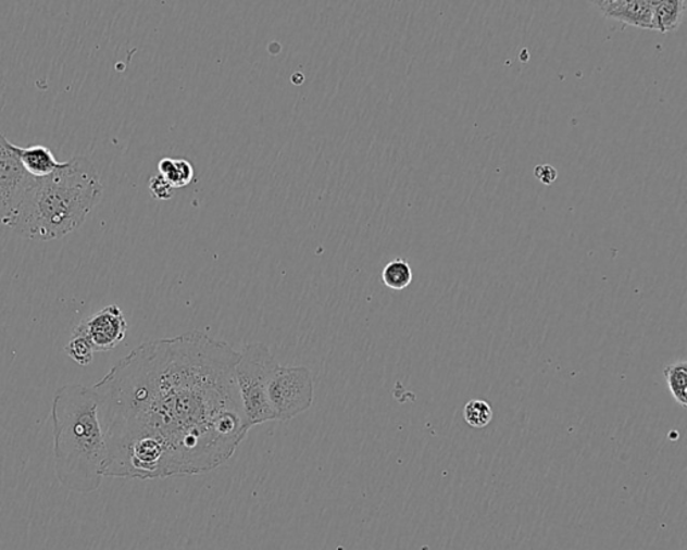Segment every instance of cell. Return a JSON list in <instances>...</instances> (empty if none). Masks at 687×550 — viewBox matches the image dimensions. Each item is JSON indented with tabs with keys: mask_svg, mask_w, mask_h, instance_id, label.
I'll return each mask as SVG.
<instances>
[{
	"mask_svg": "<svg viewBox=\"0 0 687 550\" xmlns=\"http://www.w3.org/2000/svg\"><path fill=\"white\" fill-rule=\"evenodd\" d=\"M239 352L202 330L141 343L93 387L107 443L104 477L165 479L214 472L250 424Z\"/></svg>",
	"mask_w": 687,
	"mask_h": 550,
	"instance_id": "cell-1",
	"label": "cell"
},
{
	"mask_svg": "<svg viewBox=\"0 0 687 550\" xmlns=\"http://www.w3.org/2000/svg\"><path fill=\"white\" fill-rule=\"evenodd\" d=\"M102 183L88 158L74 157L46 177H34L13 230L28 239L54 240L77 230L99 204Z\"/></svg>",
	"mask_w": 687,
	"mask_h": 550,
	"instance_id": "cell-2",
	"label": "cell"
},
{
	"mask_svg": "<svg viewBox=\"0 0 687 550\" xmlns=\"http://www.w3.org/2000/svg\"><path fill=\"white\" fill-rule=\"evenodd\" d=\"M55 477L65 489L88 495L104 478L107 443L93 388L67 384L51 407Z\"/></svg>",
	"mask_w": 687,
	"mask_h": 550,
	"instance_id": "cell-3",
	"label": "cell"
},
{
	"mask_svg": "<svg viewBox=\"0 0 687 550\" xmlns=\"http://www.w3.org/2000/svg\"><path fill=\"white\" fill-rule=\"evenodd\" d=\"M278 365L266 343H246L239 352L236 379L240 402L250 427L276 421L268 404L267 387Z\"/></svg>",
	"mask_w": 687,
	"mask_h": 550,
	"instance_id": "cell-4",
	"label": "cell"
},
{
	"mask_svg": "<svg viewBox=\"0 0 687 550\" xmlns=\"http://www.w3.org/2000/svg\"><path fill=\"white\" fill-rule=\"evenodd\" d=\"M268 404L276 421L285 422L311 409L314 380L307 366L278 365L267 387Z\"/></svg>",
	"mask_w": 687,
	"mask_h": 550,
	"instance_id": "cell-5",
	"label": "cell"
},
{
	"mask_svg": "<svg viewBox=\"0 0 687 550\" xmlns=\"http://www.w3.org/2000/svg\"><path fill=\"white\" fill-rule=\"evenodd\" d=\"M33 179L16 157L14 145L0 134V225L13 227Z\"/></svg>",
	"mask_w": 687,
	"mask_h": 550,
	"instance_id": "cell-6",
	"label": "cell"
},
{
	"mask_svg": "<svg viewBox=\"0 0 687 550\" xmlns=\"http://www.w3.org/2000/svg\"><path fill=\"white\" fill-rule=\"evenodd\" d=\"M128 323L122 309L109 305L79 323L73 335L84 336L95 352H109L127 336Z\"/></svg>",
	"mask_w": 687,
	"mask_h": 550,
	"instance_id": "cell-7",
	"label": "cell"
},
{
	"mask_svg": "<svg viewBox=\"0 0 687 550\" xmlns=\"http://www.w3.org/2000/svg\"><path fill=\"white\" fill-rule=\"evenodd\" d=\"M591 3L607 18L652 30V0H598Z\"/></svg>",
	"mask_w": 687,
	"mask_h": 550,
	"instance_id": "cell-8",
	"label": "cell"
},
{
	"mask_svg": "<svg viewBox=\"0 0 687 550\" xmlns=\"http://www.w3.org/2000/svg\"><path fill=\"white\" fill-rule=\"evenodd\" d=\"M14 151L23 168L33 177H46L54 174L62 164L57 162L53 152L48 147L33 146L25 148L14 146Z\"/></svg>",
	"mask_w": 687,
	"mask_h": 550,
	"instance_id": "cell-9",
	"label": "cell"
},
{
	"mask_svg": "<svg viewBox=\"0 0 687 550\" xmlns=\"http://www.w3.org/2000/svg\"><path fill=\"white\" fill-rule=\"evenodd\" d=\"M685 11V0H652V30L662 34L677 32Z\"/></svg>",
	"mask_w": 687,
	"mask_h": 550,
	"instance_id": "cell-10",
	"label": "cell"
},
{
	"mask_svg": "<svg viewBox=\"0 0 687 550\" xmlns=\"http://www.w3.org/2000/svg\"><path fill=\"white\" fill-rule=\"evenodd\" d=\"M160 176L167 180L172 188H183L193 179V168L187 160L165 158L159 162Z\"/></svg>",
	"mask_w": 687,
	"mask_h": 550,
	"instance_id": "cell-11",
	"label": "cell"
},
{
	"mask_svg": "<svg viewBox=\"0 0 687 550\" xmlns=\"http://www.w3.org/2000/svg\"><path fill=\"white\" fill-rule=\"evenodd\" d=\"M412 278H414V275H412L410 263L403 258H397V260L388 262L382 272L383 284L392 290L409 288Z\"/></svg>",
	"mask_w": 687,
	"mask_h": 550,
	"instance_id": "cell-12",
	"label": "cell"
},
{
	"mask_svg": "<svg viewBox=\"0 0 687 550\" xmlns=\"http://www.w3.org/2000/svg\"><path fill=\"white\" fill-rule=\"evenodd\" d=\"M665 379L667 383V387L670 392H672V397L675 402H677L683 409L687 407V365L686 361H679V363H674L672 365H667L665 371Z\"/></svg>",
	"mask_w": 687,
	"mask_h": 550,
	"instance_id": "cell-13",
	"label": "cell"
},
{
	"mask_svg": "<svg viewBox=\"0 0 687 550\" xmlns=\"http://www.w3.org/2000/svg\"><path fill=\"white\" fill-rule=\"evenodd\" d=\"M463 417H465L469 426L473 428H484L494 421V410L485 400H471L463 409Z\"/></svg>",
	"mask_w": 687,
	"mask_h": 550,
	"instance_id": "cell-14",
	"label": "cell"
},
{
	"mask_svg": "<svg viewBox=\"0 0 687 550\" xmlns=\"http://www.w3.org/2000/svg\"><path fill=\"white\" fill-rule=\"evenodd\" d=\"M65 352L68 358L82 366L89 365L93 361L95 349L84 336L73 335L65 347Z\"/></svg>",
	"mask_w": 687,
	"mask_h": 550,
	"instance_id": "cell-15",
	"label": "cell"
},
{
	"mask_svg": "<svg viewBox=\"0 0 687 550\" xmlns=\"http://www.w3.org/2000/svg\"><path fill=\"white\" fill-rule=\"evenodd\" d=\"M150 191L154 199L167 200L172 198L174 188L171 187L170 183L165 180L163 176L158 175L151 177Z\"/></svg>",
	"mask_w": 687,
	"mask_h": 550,
	"instance_id": "cell-16",
	"label": "cell"
},
{
	"mask_svg": "<svg viewBox=\"0 0 687 550\" xmlns=\"http://www.w3.org/2000/svg\"><path fill=\"white\" fill-rule=\"evenodd\" d=\"M535 177L544 186H551L558 179V171L549 164L537 165L535 168Z\"/></svg>",
	"mask_w": 687,
	"mask_h": 550,
	"instance_id": "cell-17",
	"label": "cell"
}]
</instances>
